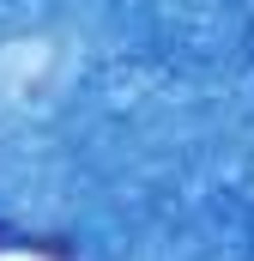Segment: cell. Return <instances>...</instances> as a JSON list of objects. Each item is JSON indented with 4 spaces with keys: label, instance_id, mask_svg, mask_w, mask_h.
<instances>
[]
</instances>
